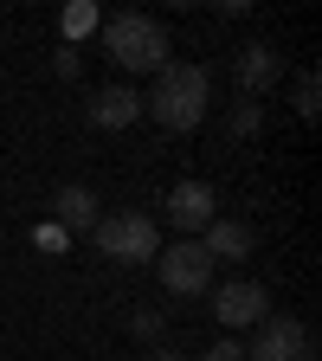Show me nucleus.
Instances as JSON below:
<instances>
[{
	"instance_id": "423d86ee",
	"label": "nucleus",
	"mask_w": 322,
	"mask_h": 361,
	"mask_svg": "<svg viewBox=\"0 0 322 361\" xmlns=\"http://www.w3.org/2000/svg\"><path fill=\"white\" fill-rule=\"evenodd\" d=\"M213 316H219V329H225V336L258 329L264 316H271V290L252 284V278H233V284H219V290H213Z\"/></svg>"
},
{
	"instance_id": "ddd939ff",
	"label": "nucleus",
	"mask_w": 322,
	"mask_h": 361,
	"mask_svg": "<svg viewBox=\"0 0 322 361\" xmlns=\"http://www.w3.org/2000/svg\"><path fill=\"white\" fill-rule=\"evenodd\" d=\"M290 97H297V116L309 123V116L322 110V78H316V71H303V78H297V90H290Z\"/></svg>"
},
{
	"instance_id": "1a4fd4ad",
	"label": "nucleus",
	"mask_w": 322,
	"mask_h": 361,
	"mask_svg": "<svg viewBox=\"0 0 322 361\" xmlns=\"http://www.w3.org/2000/svg\"><path fill=\"white\" fill-rule=\"evenodd\" d=\"M252 226L245 219H233V213H219L213 226H206V233H200V252L213 258V264H239V258H252Z\"/></svg>"
},
{
	"instance_id": "9b49d317",
	"label": "nucleus",
	"mask_w": 322,
	"mask_h": 361,
	"mask_svg": "<svg viewBox=\"0 0 322 361\" xmlns=\"http://www.w3.org/2000/svg\"><path fill=\"white\" fill-rule=\"evenodd\" d=\"M97 219H104V213H97V194H90V188H58V194H52V226H58L65 239L90 233Z\"/></svg>"
},
{
	"instance_id": "f8f14e48",
	"label": "nucleus",
	"mask_w": 322,
	"mask_h": 361,
	"mask_svg": "<svg viewBox=\"0 0 322 361\" xmlns=\"http://www.w3.org/2000/svg\"><path fill=\"white\" fill-rule=\"evenodd\" d=\"M58 26H65V45H78L84 32H97V26H104V13H97V7H84V0H78V7H65V20H58Z\"/></svg>"
},
{
	"instance_id": "20e7f679",
	"label": "nucleus",
	"mask_w": 322,
	"mask_h": 361,
	"mask_svg": "<svg viewBox=\"0 0 322 361\" xmlns=\"http://www.w3.org/2000/svg\"><path fill=\"white\" fill-rule=\"evenodd\" d=\"M155 278L168 297H206L213 290V258L200 252V239H174L155 252Z\"/></svg>"
},
{
	"instance_id": "4468645a",
	"label": "nucleus",
	"mask_w": 322,
	"mask_h": 361,
	"mask_svg": "<svg viewBox=\"0 0 322 361\" xmlns=\"http://www.w3.org/2000/svg\"><path fill=\"white\" fill-rule=\"evenodd\" d=\"M258 129H264V104H239L233 123H225V135H239V142H245V135H258Z\"/></svg>"
},
{
	"instance_id": "0eeeda50",
	"label": "nucleus",
	"mask_w": 322,
	"mask_h": 361,
	"mask_svg": "<svg viewBox=\"0 0 322 361\" xmlns=\"http://www.w3.org/2000/svg\"><path fill=\"white\" fill-rule=\"evenodd\" d=\"M168 219H174V233L187 239V233H206V226L219 219V194L206 188V180H174V194H168Z\"/></svg>"
},
{
	"instance_id": "2eb2a0df",
	"label": "nucleus",
	"mask_w": 322,
	"mask_h": 361,
	"mask_svg": "<svg viewBox=\"0 0 322 361\" xmlns=\"http://www.w3.org/2000/svg\"><path fill=\"white\" fill-rule=\"evenodd\" d=\"M161 329H168L161 310H135V316H129V336H135V342H161Z\"/></svg>"
},
{
	"instance_id": "f03ea898",
	"label": "nucleus",
	"mask_w": 322,
	"mask_h": 361,
	"mask_svg": "<svg viewBox=\"0 0 322 361\" xmlns=\"http://www.w3.org/2000/svg\"><path fill=\"white\" fill-rule=\"evenodd\" d=\"M97 32H104L110 65H123V71H161V65H168V52H174L168 26H161V20H149V13H110Z\"/></svg>"
},
{
	"instance_id": "6e6552de",
	"label": "nucleus",
	"mask_w": 322,
	"mask_h": 361,
	"mask_svg": "<svg viewBox=\"0 0 322 361\" xmlns=\"http://www.w3.org/2000/svg\"><path fill=\"white\" fill-rule=\"evenodd\" d=\"M278 84H284V52L264 45V39H252L245 52H239V90H245V104H258L264 90H278Z\"/></svg>"
},
{
	"instance_id": "f257e3e1",
	"label": "nucleus",
	"mask_w": 322,
	"mask_h": 361,
	"mask_svg": "<svg viewBox=\"0 0 322 361\" xmlns=\"http://www.w3.org/2000/svg\"><path fill=\"white\" fill-rule=\"evenodd\" d=\"M206 104H213V78H206V65H161L155 71V90L142 97V116H155L161 129H174V135H187V129H200L206 123Z\"/></svg>"
},
{
	"instance_id": "f3484780",
	"label": "nucleus",
	"mask_w": 322,
	"mask_h": 361,
	"mask_svg": "<svg viewBox=\"0 0 322 361\" xmlns=\"http://www.w3.org/2000/svg\"><path fill=\"white\" fill-rule=\"evenodd\" d=\"M78 65H84L78 45H58V52H52V71H58V78H78Z\"/></svg>"
},
{
	"instance_id": "6ab92c4d",
	"label": "nucleus",
	"mask_w": 322,
	"mask_h": 361,
	"mask_svg": "<svg viewBox=\"0 0 322 361\" xmlns=\"http://www.w3.org/2000/svg\"><path fill=\"white\" fill-rule=\"evenodd\" d=\"M149 361H187L180 348H149Z\"/></svg>"
},
{
	"instance_id": "dca6fc26",
	"label": "nucleus",
	"mask_w": 322,
	"mask_h": 361,
	"mask_svg": "<svg viewBox=\"0 0 322 361\" xmlns=\"http://www.w3.org/2000/svg\"><path fill=\"white\" fill-rule=\"evenodd\" d=\"M200 361H245V342H239V336H219V342H213Z\"/></svg>"
},
{
	"instance_id": "9d476101",
	"label": "nucleus",
	"mask_w": 322,
	"mask_h": 361,
	"mask_svg": "<svg viewBox=\"0 0 322 361\" xmlns=\"http://www.w3.org/2000/svg\"><path fill=\"white\" fill-rule=\"evenodd\" d=\"M90 123H97V129H129V123H142V90H135V84H104L97 97H90Z\"/></svg>"
},
{
	"instance_id": "a211bd4d",
	"label": "nucleus",
	"mask_w": 322,
	"mask_h": 361,
	"mask_svg": "<svg viewBox=\"0 0 322 361\" xmlns=\"http://www.w3.org/2000/svg\"><path fill=\"white\" fill-rule=\"evenodd\" d=\"M32 239H39V252H65V245H71V239L58 233V226H52V219H45V226H39V233H32Z\"/></svg>"
},
{
	"instance_id": "39448f33",
	"label": "nucleus",
	"mask_w": 322,
	"mask_h": 361,
	"mask_svg": "<svg viewBox=\"0 0 322 361\" xmlns=\"http://www.w3.org/2000/svg\"><path fill=\"white\" fill-rule=\"evenodd\" d=\"M245 361H316V336L303 316H264L245 342Z\"/></svg>"
},
{
	"instance_id": "7ed1b4c3",
	"label": "nucleus",
	"mask_w": 322,
	"mask_h": 361,
	"mask_svg": "<svg viewBox=\"0 0 322 361\" xmlns=\"http://www.w3.org/2000/svg\"><path fill=\"white\" fill-rule=\"evenodd\" d=\"M90 239H97V252L110 264H155L161 252V226L149 213H104L97 226H90Z\"/></svg>"
}]
</instances>
